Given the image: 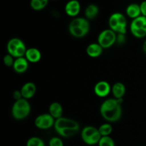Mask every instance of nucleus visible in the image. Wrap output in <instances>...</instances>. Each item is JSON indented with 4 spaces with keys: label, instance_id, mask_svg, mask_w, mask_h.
<instances>
[{
    "label": "nucleus",
    "instance_id": "nucleus-1",
    "mask_svg": "<svg viewBox=\"0 0 146 146\" xmlns=\"http://www.w3.org/2000/svg\"><path fill=\"white\" fill-rule=\"evenodd\" d=\"M121 101V99L110 98L104 101L100 109L103 118L109 122L118 121L122 114Z\"/></svg>",
    "mask_w": 146,
    "mask_h": 146
},
{
    "label": "nucleus",
    "instance_id": "nucleus-2",
    "mask_svg": "<svg viewBox=\"0 0 146 146\" xmlns=\"http://www.w3.org/2000/svg\"><path fill=\"white\" fill-rule=\"evenodd\" d=\"M90 25L88 21L84 18H76L73 19L68 26V30L74 36L77 38L84 37L88 34Z\"/></svg>",
    "mask_w": 146,
    "mask_h": 146
},
{
    "label": "nucleus",
    "instance_id": "nucleus-3",
    "mask_svg": "<svg viewBox=\"0 0 146 146\" xmlns=\"http://www.w3.org/2000/svg\"><path fill=\"white\" fill-rule=\"evenodd\" d=\"M31 107L27 99H21L16 101L11 109V113L13 117L17 120H21L27 118L29 115Z\"/></svg>",
    "mask_w": 146,
    "mask_h": 146
},
{
    "label": "nucleus",
    "instance_id": "nucleus-4",
    "mask_svg": "<svg viewBox=\"0 0 146 146\" xmlns=\"http://www.w3.org/2000/svg\"><path fill=\"white\" fill-rule=\"evenodd\" d=\"M83 141L88 145H95L99 143L101 138L98 129L93 126H87L83 129L81 132Z\"/></svg>",
    "mask_w": 146,
    "mask_h": 146
},
{
    "label": "nucleus",
    "instance_id": "nucleus-5",
    "mask_svg": "<svg viewBox=\"0 0 146 146\" xmlns=\"http://www.w3.org/2000/svg\"><path fill=\"white\" fill-rule=\"evenodd\" d=\"M117 36L115 31L111 29H106L99 34L98 38V44L103 48L111 47L116 41Z\"/></svg>",
    "mask_w": 146,
    "mask_h": 146
},
{
    "label": "nucleus",
    "instance_id": "nucleus-6",
    "mask_svg": "<svg viewBox=\"0 0 146 146\" xmlns=\"http://www.w3.org/2000/svg\"><path fill=\"white\" fill-rule=\"evenodd\" d=\"M54 128L57 133L65 129H74L79 131V125L76 121L63 117L56 120Z\"/></svg>",
    "mask_w": 146,
    "mask_h": 146
},
{
    "label": "nucleus",
    "instance_id": "nucleus-7",
    "mask_svg": "<svg viewBox=\"0 0 146 146\" xmlns=\"http://www.w3.org/2000/svg\"><path fill=\"white\" fill-rule=\"evenodd\" d=\"M54 118L49 113L38 115L35 120V125L39 129H48L54 125Z\"/></svg>",
    "mask_w": 146,
    "mask_h": 146
},
{
    "label": "nucleus",
    "instance_id": "nucleus-8",
    "mask_svg": "<svg viewBox=\"0 0 146 146\" xmlns=\"http://www.w3.org/2000/svg\"><path fill=\"white\" fill-rule=\"evenodd\" d=\"M110 91H111V86L106 81H103L97 83L94 88V92L99 97L106 96L107 95H108Z\"/></svg>",
    "mask_w": 146,
    "mask_h": 146
},
{
    "label": "nucleus",
    "instance_id": "nucleus-9",
    "mask_svg": "<svg viewBox=\"0 0 146 146\" xmlns=\"http://www.w3.org/2000/svg\"><path fill=\"white\" fill-rule=\"evenodd\" d=\"M81 10V5L76 0H72L68 2L66 5L65 11L68 16L76 17L78 15Z\"/></svg>",
    "mask_w": 146,
    "mask_h": 146
},
{
    "label": "nucleus",
    "instance_id": "nucleus-10",
    "mask_svg": "<svg viewBox=\"0 0 146 146\" xmlns=\"http://www.w3.org/2000/svg\"><path fill=\"white\" fill-rule=\"evenodd\" d=\"M36 91V88L35 84L31 82L27 83L23 86L21 89V93L23 98L29 99V98H32L35 94Z\"/></svg>",
    "mask_w": 146,
    "mask_h": 146
},
{
    "label": "nucleus",
    "instance_id": "nucleus-11",
    "mask_svg": "<svg viewBox=\"0 0 146 146\" xmlns=\"http://www.w3.org/2000/svg\"><path fill=\"white\" fill-rule=\"evenodd\" d=\"M28 61L26 58H23V57L17 58L14 61V65H13L14 71L17 73H19V74L25 72L27 68H28Z\"/></svg>",
    "mask_w": 146,
    "mask_h": 146
},
{
    "label": "nucleus",
    "instance_id": "nucleus-12",
    "mask_svg": "<svg viewBox=\"0 0 146 146\" xmlns=\"http://www.w3.org/2000/svg\"><path fill=\"white\" fill-rule=\"evenodd\" d=\"M25 56L27 61H30L31 63L38 62L41 59V52L38 49L34 48H31L27 49Z\"/></svg>",
    "mask_w": 146,
    "mask_h": 146
},
{
    "label": "nucleus",
    "instance_id": "nucleus-13",
    "mask_svg": "<svg viewBox=\"0 0 146 146\" xmlns=\"http://www.w3.org/2000/svg\"><path fill=\"white\" fill-rule=\"evenodd\" d=\"M86 52L89 56L96 58L101 55L103 52V48L98 44L94 43L88 46L86 48Z\"/></svg>",
    "mask_w": 146,
    "mask_h": 146
},
{
    "label": "nucleus",
    "instance_id": "nucleus-14",
    "mask_svg": "<svg viewBox=\"0 0 146 146\" xmlns=\"http://www.w3.org/2000/svg\"><path fill=\"white\" fill-rule=\"evenodd\" d=\"M63 113V108L59 103L54 102L51 104L49 106V114L54 118H61Z\"/></svg>",
    "mask_w": 146,
    "mask_h": 146
},
{
    "label": "nucleus",
    "instance_id": "nucleus-15",
    "mask_svg": "<svg viewBox=\"0 0 146 146\" xmlns=\"http://www.w3.org/2000/svg\"><path fill=\"white\" fill-rule=\"evenodd\" d=\"M112 91L115 99H121L125 94V87L122 83H115L113 86Z\"/></svg>",
    "mask_w": 146,
    "mask_h": 146
},
{
    "label": "nucleus",
    "instance_id": "nucleus-16",
    "mask_svg": "<svg viewBox=\"0 0 146 146\" xmlns=\"http://www.w3.org/2000/svg\"><path fill=\"white\" fill-rule=\"evenodd\" d=\"M23 44H24L23 41L20 40L19 38H11V40H9L8 44H7V51H9V54L13 56L17 48Z\"/></svg>",
    "mask_w": 146,
    "mask_h": 146
},
{
    "label": "nucleus",
    "instance_id": "nucleus-17",
    "mask_svg": "<svg viewBox=\"0 0 146 146\" xmlns=\"http://www.w3.org/2000/svg\"><path fill=\"white\" fill-rule=\"evenodd\" d=\"M131 29H144L146 30V17L140 16L133 19L131 25Z\"/></svg>",
    "mask_w": 146,
    "mask_h": 146
},
{
    "label": "nucleus",
    "instance_id": "nucleus-18",
    "mask_svg": "<svg viewBox=\"0 0 146 146\" xmlns=\"http://www.w3.org/2000/svg\"><path fill=\"white\" fill-rule=\"evenodd\" d=\"M126 13L128 16L131 18L136 19L138 17H140V14H141V8L140 6L136 4H130L126 9Z\"/></svg>",
    "mask_w": 146,
    "mask_h": 146
},
{
    "label": "nucleus",
    "instance_id": "nucleus-19",
    "mask_svg": "<svg viewBox=\"0 0 146 146\" xmlns=\"http://www.w3.org/2000/svg\"><path fill=\"white\" fill-rule=\"evenodd\" d=\"M108 24H109V27L111 30H113V31H115V32H118V34H123L121 27H120L119 24H118L116 13H115V14H112L111 16V17L109 19V21H108Z\"/></svg>",
    "mask_w": 146,
    "mask_h": 146
},
{
    "label": "nucleus",
    "instance_id": "nucleus-20",
    "mask_svg": "<svg viewBox=\"0 0 146 146\" xmlns=\"http://www.w3.org/2000/svg\"><path fill=\"white\" fill-rule=\"evenodd\" d=\"M98 7L95 4H90L86 7L85 10V15L90 19H93L96 17L98 14Z\"/></svg>",
    "mask_w": 146,
    "mask_h": 146
},
{
    "label": "nucleus",
    "instance_id": "nucleus-21",
    "mask_svg": "<svg viewBox=\"0 0 146 146\" xmlns=\"http://www.w3.org/2000/svg\"><path fill=\"white\" fill-rule=\"evenodd\" d=\"M48 4L47 0H32L31 1V7L34 10H41L45 8Z\"/></svg>",
    "mask_w": 146,
    "mask_h": 146
},
{
    "label": "nucleus",
    "instance_id": "nucleus-22",
    "mask_svg": "<svg viewBox=\"0 0 146 146\" xmlns=\"http://www.w3.org/2000/svg\"><path fill=\"white\" fill-rule=\"evenodd\" d=\"M113 131V128L110 124L105 123L103 124L100 126L98 128V131H99L100 134L102 137L104 136H109L110 134Z\"/></svg>",
    "mask_w": 146,
    "mask_h": 146
},
{
    "label": "nucleus",
    "instance_id": "nucleus-23",
    "mask_svg": "<svg viewBox=\"0 0 146 146\" xmlns=\"http://www.w3.org/2000/svg\"><path fill=\"white\" fill-rule=\"evenodd\" d=\"M27 146H45L44 143L41 138L32 137L29 138L27 143Z\"/></svg>",
    "mask_w": 146,
    "mask_h": 146
},
{
    "label": "nucleus",
    "instance_id": "nucleus-24",
    "mask_svg": "<svg viewBox=\"0 0 146 146\" xmlns=\"http://www.w3.org/2000/svg\"><path fill=\"white\" fill-rule=\"evenodd\" d=\"M98 146H115V143L113 140L109 136H104L101 137Z\"/></svg>",
    "mask_w": 146,
    "mask_h": 146
},
{
    "label": "nucleus",
    "instance_id": "nucleus-25",
    "mask_svg": "<svg viewBox=\"0 0 146 146\" xmlns=\"http://www.w3.org/2000/svg\"><path fill=\"white\" fill-rule=\"evenodd\" d=\"M49 146H64V143L59 138L54 137L49 141Z\"/></svg>",
    "mask_w": 146,
    "mask_h": 146
},
{
    "label": "nucleus",
    "instance_id": "nucleus-26",
    "mask_svg": "<svg viewBox=\"0 0 146 146\" xmlns=\"http://www.w3.org/2000/svg\"><path fill=\"white\" fill-rule=\"evenodd\" d=\"M4 63L6 66H11L14 65V60H13L12 56H11L10 54L8 55H6L4 57Z\"/></svg>",
    "mask_w": 146,
    "mask_h": 146
},
{
    "label": "nucleus",
    "instance_id": "nucleus-27",
    "mask_svg": "<svg viewBox=\"0 0 146 146\" xmlns=\"http://www.w3.org/2000/svg\"><path fill=\"white\" fill-rule=\"evenodd\" d=\"M140 8H141V11L142 16L146 17V1H143L141 4L140 5Z\"/></svg>",
    "mask_w": 146,
    "mask_h": 146
},
{
    "label": "nucleus",
    "instance_id": "nucleus-28",
    "mask_svg": "<svg viewBox=\"0 0 146 146\" xmlns=\"http://www.w3.org/2000/svg\"><path fill=\"white\" fill-rule=\"evenodd\" d=\"M125 36L124 34H118V35L117 36V38H116V41L118 43V44H121L125 42Z\"/></svg>",
    "mask_w": 146,
    "mask_h": 146
},
{
    "label": "nucleus",
    "instance_id": "nucleus-29",
    "mask_svg": "<svg viewBox=\"0 0 146 146\" xmlns=\"http://www.w3.org/2000/svg\"><path fill=\"white\" fill-rule=\"evenodd\" d=\"M13 96H14V98H15L16 101H18V100L21 99V96H22V95H21V91H14Z\"/></svg>",
    "mask_w": 146,
    "mask_h": 146
},
{
    "label": "nucleus",
    "instance_id": "nucleus-30",
    "mask_svg": "<svg viewBox=\"0 0 146 146\" xmlns=\"http://www.w3.org/2000/svg\"><path fill=\"white\" fill-rule=\"evenodd\" d=\"M143 51H144V52H145V54H146V40H145V42H144V44H143Z\"/></svg>",
    "mask_w": 146,
    "mask_h": 146
}]
</instances>
